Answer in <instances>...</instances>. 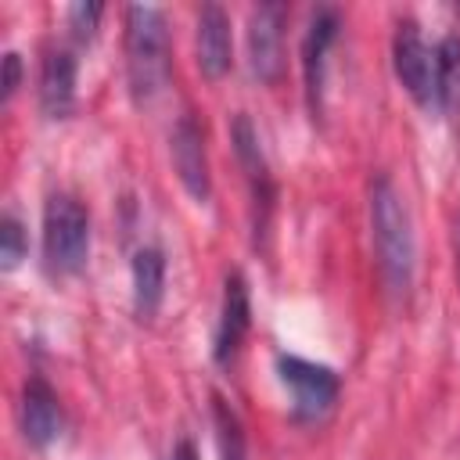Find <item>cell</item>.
Here are the masks:
<instances>
[{
  "instance_id": "obj_8",
  "label": "cell",
  "mask_w": 460,
  "mask_h": 460,
  "mask_svg": "<svg viewBox=\"0 0 460 460\" xmlns=\"http://www.w3.org/2000/svg\"><path fill=\"white\" fill-rule=\"evenodd\" d=\"M194 50H198V68L205 79L226 75V68H230V14L219 4H205L198 11Z\"/></svg>"
},
{
  "instance_id": "obj_13",
  "label": "cell",
  "mask_w": 460,
  "mask_h": 460,
  "mask_svg": "<svg viewBox=\"0 0 460 460\" xmlns=\"http://www.w3.org/2000/svg\"><path fill=\"white\" fill-rule=\"evenodd\" d=\"M165 291V255L158 248L133 252V309L140 320L155 316Z\"/></svg>"
},
{
  "instance_id": "obj_15",
  "label": "cell",
  "mask_w": 460,
  "mask_h": 460,
  "mask_svg": "<svg viewBox=\"0 0 460 460\" xmlns=\"http://www.w3.org/2000/svg\"><path fill=\"white\" fill-rule=\"evenodd\" d=\"M212 417H216V442H219V460H248V442L241 431L237 413L216 395L212 399Z\"/></svg>"
},
{
  "instance_id": "obj_3",
  "label": "cell",
  "mask_w": 460,
  "mask_h": 460,
  "mask_svg": "<svg viewBox=\"0 0 460 460\" xmlns=\"http://www.w3.org/2000/svg\"><path fill=\"white\" fill-rule=\"evenodd\" d=\"M43 255L54 273H79L90 255V216L72 194H50L43 205Z\"/></svg>"
},
{
  "instance_id": "obj_9",
  "label": "cell",
  "mask_w": 460,
  "mask_h": 460,
  "mask_svg": "<svg viewBox=\"0 0 460 460\" xmlns=\"http://www.w3.org/2000/svg\"><path fill=\"white\" fill-rule=\"evenodd\" d=\"M248 323H252L248 284H244V277H241V273H226V284H223V309H219L216 345H212L216 363H226V359L241 349V338L248 334Z\"/></svg>"
},
{
  "instance_id": "obj_1",
  "label": "cell",
  "mask_w": 460,
  "mask_h": 460,
  "mask_svg": "<svg viewBox=\"0 0 460 460\" xmlns=\"http://www.w3.org/2000/svg\"><path fill=\"white\" fill-rule=\"evenodd\" d=\"M370 234L385 288L395 298H406L417 273V237L402 194L388 176H374L370 183Z\"/></svg>"
},
{
  "instance_id": "obj_12",
  "label": "cell",
  "mask_w": 460,
  "mask_h": 460,
  "mask_svg": "<svg viewBox=\"0 0 460 460\" xmlns=\"http://www.w3.org/2000/svg\"><path fill=\"white\" fill-rule=\"evenodd\" d=\"M75 108V58L68 50H50L40 68V111L47 119H65Z\"/></svg>"
},
{
  "instance_id": "obj_16",
  "label": "cell",
  "mask_w": 460,
  "mask_h": 460,
  "mask_svg": "<svg viewBox=\"0 0 460 460\" xmlns=\"http://www.w3.org/2000/svg\"><path fill=\"white\" fill-rule=\"evenodd\" d=\"M438 97H442V108H453L460 104V40L456 36H446L438 47Z\"/></svg>"
},
{
  "instance_id": "obj_17",
  "label": "cell",
  "mask_w": 460,
  "mask_h": 460,
  "mask_svg": "<svg viewBox=\"0 0 460 460\" xmlns=\"http://www.w3.org/2000/svg\"><path fill=\"white\" fill-rule=\"evenodd\" d=\"M25 255H29L25 226H22L14 216H4V219H0V270H4V273L18 270Z\"/></svg>"
},
{
  "instance_id": "obj_10",
  "label": "cell",
  "mask_w": 460,
  "mask_h": 460,
  "mask_svg": "<svg viewBox=\"0 0 460 460\" xmlns=\"http://www.w3.org/2000/svg\"><path fill=\"white\" fill-rule=\"evenodd\" d=\"M61 428H65V417H61L58 395L50 392L47 381L32 377V381L22 388V431H25V438H29L36 449H47L50 442H58Z\"/></svg>"
},
{
  "instance_id": "obj_14",
  "label": "cell",
  "mask_w": 460,
  "mask_h": 460,
  "mask_svg": "<svg viewBox=\"0 0 460 460\" xmlns=\"http://www.w3.org/2000/svg\"><path fill=\"white\" fill-rule=\"evenodd\" d=\"M230 140H234V151H237V158H241V165H244V172H248L255 205H259V201L270 205V194H273V190H270V176H266V158H262L259 133H255V126H252L248 115H237V119H234Z\"/></svg>"
},
{
  "instance_id": "obj_11",
  "label": "cell",
  "mask_w": 460,
  "mask_h": 460,
  "mask_svg": "<svg viewBox=\"0 0 460 460\" xmlns=\"http://www.w3.org/2000/svg\"><path fill=\"white\" fill-rule=\"evenodd\" d=\"M338 11L323 7L313 14L309 29H305V40H302V72H305V93H309V104L320 108V93H323V65H327V50L338 36Z\"/></svg>"
},
{
  "instance_id": "obj_4",
  "label": "cell",
  "mask_w": 460,
  "mask_h": 460,
  "mask_svg": "<svg viewBox=\"0 0 460 460\" xmlns=\"http://www.w3.org/2000/svg\"><path fill=\"white\" fill-rule=\"evenodd\" d=\"M392 65L399 83L406 86V93L420 104V108H442L438 97V54L424 43L417 22H399L395 25V40H392Z\"/></svg>"
},
{
  "instance_id": "obj_6",
  "label": "cell",
  "mask_w": 460,
  "mask_h": 460,
  "mask_svg": "<svg viewBox=\"0 0 460 460\" xmlns=\"http://www.w3.org/2000/svg\"><path fill=\"white\" fill-rule=\"evenodd\" d=\"M284 4H259L248 14V68L259 83H273L284 68Z\"/></svg>"
},
{
  "instance_id": "obj_19",
  "label": "cell",
  "mask_w": 460,
  "mask_h": 460,
  "mask_svg": "<svg viewBox=\"0 0 460 460\" xmlns=\"http://www.w3.org/2000/svg\"><path fill=\"white\" fill-rule=\"evenodd\" d=\"M18 86H22V58H18L14 50H7V54H4V79H0V97H4V101H11V97L18 93Z\"/></svg>"
},
{
  "instance_id": "obj_20",
  "label": "cell",
  "mask_w": 460,
  "mask_h": 460,
  "mask_svg": "<svg viewBox=\"0 0 460 460\" xmlns=\"http://www.w3.org/2000/svg\"><path fill=\"white\" fill-rule=\"evenodd\" d=\"M172 460H198V449H194V442H176V449H172Z\"/></svg>"
},
{
  "instance_id": "obj_5",
  "label": "cell",
  "mask_w": 460,
  "mask_h": 460,
  "mask_svg": "<svg viewBox=\"0 0 460 460\" xmlns=\"http://www.w3.org/2000/svg\"><path fill=\"white\" fill-rule=\"evenodd\" d=\"M277 374L291 388L295 413L298 417H323L338 399V374L323 363L302 359V356H277Z\"/></svg>"
},
{
  "instance_id": "obj_7",
  "label": "cell",
  "mask_w": 460,
  "mask_h": 460,
  "mask_svg": "<svg viewBox=\"0 0 460 460\" xmlns=\"http://www.w3.org/2000/svg\"><path fill=\"white\" fill-rule=\"evenodd\" d=\"M172 165L180 183L187 187V194L194 201H208L212 194V176H208V155H205V133L201 126L183 115L172 129Z\"/></svg>"
},
{
  "instance_id": "obj_2",
  "label": "cell",
  "mask_w": 460,
  "mask_h": 460,
  "mask_svg": "<svg viewBox=\"0 0 460 460\" xmlns=\"http://www.w3.org/2000/svg\"><path fill=\"white\" fill-rule=\"evenodd\" d=\"M126 75L137 104H151L169 83V29L155 4L126 7Z\"/></svg>"
},
{
  "instance_id": "obj_18",
  "label": "cell",
  "mask_w": 460,
  "mask_h": 460,
  "mask_svg": "<svg viewBox=\"0 0 460 460\" xmlns=\"http://www.w3.org/2000/svg\"><path fill=\"white\" fill-rule=\"evenodd\" d=\"M101 14H104V4L97 0H79L68 7V29L75 40H93L97 36V25H101Z\"/></svg>"
},
{
  "instance_id": "obj_21",
  "label": "cell",
  "mask_w": 460,
  "mask_h": 460,
  "mask_svg": "<svg viewBox=\"0 0 460 460\" xmlns=\"http://www.w3.org/2000/svg\"><path fill=\"white\" fill-rule=\"evenodd\" d=\"M456 259H460V223H456Z\"/></svg>"
}]
</instances>
